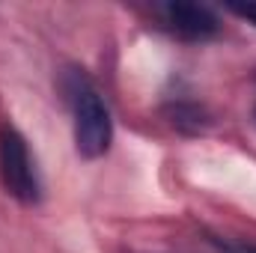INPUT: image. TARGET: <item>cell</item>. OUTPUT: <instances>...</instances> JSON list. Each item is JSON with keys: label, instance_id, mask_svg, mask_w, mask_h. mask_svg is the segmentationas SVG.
Wrapping results in <instances>:
<instances>
[{"label": "cell", "instance_id": "277c9868", "mask_svg": "<svg viewBox=\"0 0 256 253\" xmlns=\"http://www.w3.org/2000/svg\"><path fill=\"white\" fill-rule=\"evenodd\" d=\"M230 9H232L238 18H248L250 24H256V3H232Z\"/></svg>", "mask_w": 256, "mask_h": 253}, {"label": "cell", "instance_id": "8992f818", "mask_svg": "<svg viewBox=\"0 0 256 253\" xmlns=\"http://www.w3.org/2000/svg\"><path fill=\"white\" fill-rule=\"evenodd\" d=\"M254 120H256V108H254Z\"/></svg>", "mask_w": 256, "mask_h": 253}, {"label": "cell", "instance_id": "3957f363", "mask_svg": "<svg viewBox=\"0 0 256 253\" xmlns=\"http://www.w3.org/2000/svg\"><path fill=\"white\" fill-rule=\"evenodd\" d=\"M158 15H161L164 27L185 42H206L220 33V18L202 3H176L173 0V3H164L158 9Z\"/></svg>", "mask_w": 256, "mask_h": 253}, {"label": "cell", "instance_id": "7a4b0ae2", "mask_svg": "<svg viewBox=\"0 0 256 253\" xmlns=\"http://www.w3.org/2000/svg\"><path fill=\"white\" fill-rule=\"evenodd\" d=\"M0 185L6 188L9 196H15L24 206H33L42 196L30 146L21 137V131L12 128L9 122L0 126Z\"/></svg>", "mask_w": 256, "mask_h": 253}, {"label": "cell", "instance_id": "5b68a950", "mask_svg": "<svg viewBox=\"0 0 256 253\" xmlns=\"http://www.w3.org/2000/svg\"><path fill=\"white\" fill-rule=\"evenodd\" d=\"M242 253H256V244L254 248H242Z\"/></svg>", "mask_w": 256, "mask_h": 253}, {"label": "cell", "instance_id": "6da1fadb", "mask_svg": "<svg viewBox=\"0 0 256 253\" xmlns=\"http://www.w3.org/2000/svg\"><path fill=\"white\" fill-rule=\"evenodd\" d=\"M66 96L74 110V146L84 158H102L110 149L114 122L102 92L90 84L84 72H72L66 80Z\"/></svg>", "mask_w": 256, "mask_h": 253}]
</instances>
